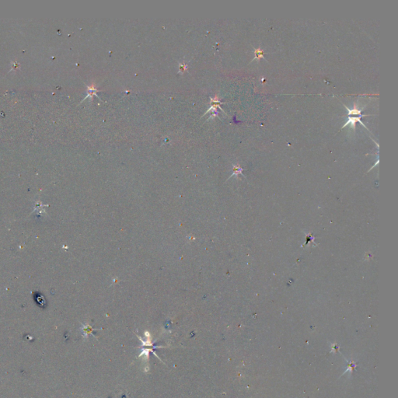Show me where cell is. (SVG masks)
Wrapping results in <instances>:
<instances>
[{"mask_svg":"<svg viewBox=\"0 0 398 398\" xmlns=\"http://www.w3.org/2000/svg\"><path fill=\"white\" fill-rule=\"evenodd\" d=\"M345 108L347 109L348 111V117H365V116H367V115L365 114H362V110H359V109L357 108L356 106H354L352 110H350V109L348 108L347 106H345Z\"/></svg>","mask_w":398,"mask_h":398,"instance_id":"2","label":"cell"},{"mask_svg":"<svg viewBox=\"0 0 398 398\" xmlns=\"http://www.w3.org/2000/svg\"><path fill=\"white\" fill-rule=\"evenodd\" d=\"M187 64L183 63V64H180V72H184L185 70L187 69Z\"/></svg>","mask_w":398,"mask_h":398,"instance_id":"6","label":"cell"},{"mask_svg":"<svg viewBox=\"0 0 398 398\" xmlns=\"http://www.w3.org/2000/svg\"><path fill=\"white\" fill-rule=\"evenodd\" d=\"M99 92V90H97L96 87H95L94 85H92L90 86H88V90H87V96L84 98L83 101H85L86 98H88V97H91L92 98L93 96H97V93Z\"/></svg>","mask_w":398,"mask_h":398,"instance_id":"3","label":"cell"},{"mask_svg":"<svg viewBox=\"0 0 398 398\" xmlns=\"http://www.w3.org/2000/svg\"><path fill=\"white\" fill-rule=\"evenodd\" d=\"M348 120L347 122L345 123V125H343L342 128H345L346 126H348V125H351V127L353 129L355 130V125H356V123H357V122H359V123L361 124L362 126H364V127H365L366 129H368L367 127H366V126H365V125H364L363 123H362V121H361L362 117H348Z\"/></svg>","mask_w":398,"mask_h":398,"instance_id":"1","label":"cell"},{"mask_svg":"<svg viewBox=\"0 0 398 398\" xmlns=\"http://www.w3.org/2000/svg\"><path fill=\"white\" fill-rule=\"evenodd\" d=\"M243 171V168H241L239 165H233V173L230 176V177H232L233 176H238L239 174H242Z\"/></svg>","mask_w":398,"mask_h":398,"instance_id":"5","label":"cell"},{"mask_svg":"<svg viewBox=\"0 0 398 398\" xmlns=\"http://www.w3.org/2000/svg\"><path fill=\"white\" fill-rule=\"evenodd\" d=\"M261 58H265V57H264V51H263V50L261 49L260 47L254 49V58L252 60V62H253V61H254V60H256V59L260 60V59H261Z\"/></svg>","mask_w":398,"mask_h":398,"instance_id":"4","label":"cell"}]
</instances>
